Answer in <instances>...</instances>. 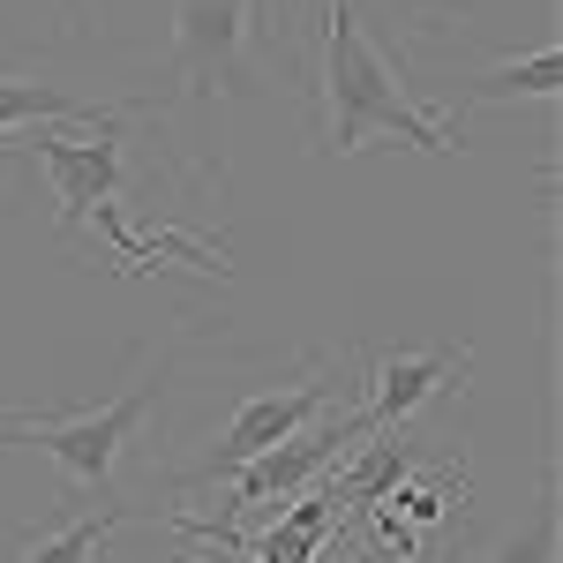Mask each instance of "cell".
I'll return each instance as SVG.
<instances>
[{"label": "cell", "mask_w": 563, "mask_h": 563, "mask_svg": "<svg viewBox=\"0 0 563 563\" xmlns=\"http://www.w3.org/2000/svg\"><path fill=\"white\" fill-rule=\"evenodd\" d=\"M129 526V511L113 504V511H98V519H68L53 526V533H31V541H15V563H106L113 549V533Z\"/></svg>", "instance_id": "ba28073f"}, {"label": "cell", "mask_w": 563, "mask_h": 563, "mask_svg": "<svg viewBox=\"0 0 563 563\" xmlns=\"http://www.w3.org/2000/svg\"><path fill=\"white\" fill-rule=\"evenodd\" d=\"M323 158H346L368 135H398L429 158H451V129L429 106H413L406 76L390 68V53L361 38L346 0H323Z\"/></svg>", "instance_id": "6da1fadb"}, {"label": "cell", "mask_w": 563, "mask_h": 563, "mask_svg": "<svg viewBox=\"0 0 563 563\" xmlns=\"http://www.w3.org/2000/svg\"><path fill=\"white\" fill-rule=\"evenodd\" d=\"M135 106H90V98H68L53 84H31V76H0V135L8 129H38V121H129Z\"/></svg>", "instance_id": "52a82bcc"}, {"label": "cell", "mask_w": 563, "mask_h": 563, "mask_svg": "<svg viewBox=\"0 0 563 563\" xmlns=\"http://www.w3.org/2000/svg\"><path fill=\"white\" fill-rule=\"evenodd\" d=\"M563 84V53L556 45H541V53H526V60H504V68H488L474 90H466V106H504V98H556Z\"/></svg>", "instance_id": "9c48e42d"}, {"label": "cell", "mask_w": 563, "mask_h": 563, "mask_svg": "<svg viewBox=\"0 0 563 563\" xmlns=\"http://www.w3.org/2000/svg\"><path fill=\"white\" fill-rule=\"evenodd\" d=\"M331 406V384H301V390H263V398H249L241 413H233V429L218 435V451L196 466V474L180 481V488H218L225 474H241L249 459H263V451H278L286 435H301L316 413Z\"/></svg>", "instance_id": "5b68a950"}, {"label": "cell", "mask_w": 563, "mask_h": 563, "mask_svg": "<svg viewBox=\"0 0 563 563\" xmlns=\"http://www.w3.org/2000/svg\"><path fill=\"white\" fill-rule=\"evenodd\" d=\"M196 563H241V556H218V549H211V556H196Z\"/></svg>", "instance_id": "7c38bea8"}, {"label": "cell", "mask_w": 563, "mask_h": 563, "mask_svg": "<svg viewBox=\"0 0 563 563\" xmlns=\"http://www.w3.org/2000/svg\"><path fill=\"white\" fill-rule=\"evenodd\" d=\"M15 151H31L45 174H53V196H60V233H84L98 211H113L121 203V121H106L98 135L84 143H68V135H31V143H15Z\"/></svg>", "instance_id": "277c9868"}, {"label": "cell", "mask_w": 563, "mask_h": 563, "mask_svg": "<svg viewBox=\"0 0 563 563\" xmlns=\"http://www.w3.org/2000/svg\"><path fill=\"white\" fill-rule=\"evenodd\" d=\"M459 376H466V353H376V361H368V406L346 421L353 443H361V435H390L398 421H413V413H421L429 398H443Z\"/></svg>", "instance_id": "8992f818"}, {"label": "cell", "mask_w": 563, "mask_h": 563, "mask_svg": "<svg viewBox=\"0 0 563 563\" xmlns=\"http://www.w3.org/2000/svg\"><path fill=\"white\" fill-rule=\"evenodd\" d=\"M84 15H90V0H60V23L68 31H84Z\"/></svg>", "instance_id": "8fae6325"}, {"label": "cell", "mask_w": 563, "mask_h": 563, "mask_svg": "<svg viewBox=\"0 0 563 563\" xmlns=\"http://www.w3.org/2000/svg\"><path fill=\"white\" fill-rule=\"evenodd\" d=\"M151 406H158V384H135V390H121V398H106V406H84V413H31V421H8V429H0V451L31 443V451H45L84 496L121 504V459H129L135 429L151 421Z\"/></svg>", "instance_id": "7a4b0ae2"}, {"label": "cell", "mask_w": 563, "mask_h": 563, "mask_svg": "<svg viewBox=\"0 0 563 563\" xmlns=\"http://www.w3.org/2000/svg\"><path fill=\"white\" fill-rule=\"evenodd\" d=\"M263 68L256 0H174V76L196 98H249Z\"/></svg>", "instance_id": "3957f363"}, {"label": "cell", "mask_w": 563, "mask_h": 563, "mask_svg": "<svg viewBox=\"0 0 563 563\" xmlns=\"http://www.w3.org/2000/svg\"><path fill=\"white\" fill-rule=\"evenodd\" d=\"M496 563H556V511H533V526L511 533V541L496 549Z\"/></svg>", "instance_id": "30bf717a"}]
</instances>
